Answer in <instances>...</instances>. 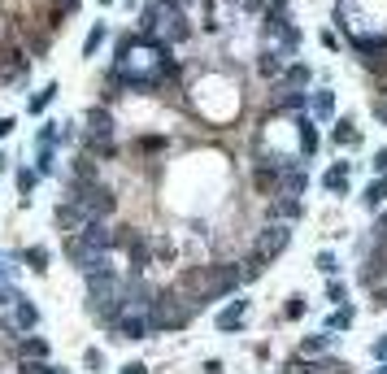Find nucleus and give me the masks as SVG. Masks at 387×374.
I'll return each instance as SVG.
<instances>
[{"instance_id":"9","label":"nucleus","mask_w":387,"mask_h":374,"mask_svg":"<svg viewBox=\"0 0 387 374\" xmlns=\"http://www.w3.org/2000/svg\"><path fill=\"white\" fill-rule=\"evenodd\" d=\"M296 131H300V153H305V157H314V153H318V131H314V122L300 118V122H296Z\"/></svg>"},{"instance_id":"7","label":"nucleus","mask_w":387,"mask_h":374,"mask_svg":"<svg viewBox=\"0 0 387 374\" xmlns=\"http://www.w3.org/2000/svg\"><path fill=\"white\" fill-rule=\"evenodd\" d=\"M348 179H352L348 161H335V166L322 174V187H326V192H344V187H348Z\"/></svg>"},{"instance_id":"30","label":"nucleus","mask_w":387,"mask_h":374,"mask_svg":"<svg viewBox=\"0 0 387 374\" xmlns=\"http://www.w3.org/2000/svg\"><path fill=\"white\" fill-rule=\"evenodd\" d=\"M87 366H92V370H100V366H105V357H100L96 348H87Z\"/></svg>"},{"instance_id":"16","label":"nucleus","mask_w":387,"mask_h":374,"mask_svg":"<svg viewBox=\"0 0 387 374\" xmlns=\"http://www.w3.org/2000/svg\"><path fill=\"white\" fill-rule=\"evenodd\" d=\"M335 144H344V148H357L361 144V135L352 131V122H340V127H335Z\"/></svg>"},{"instance_id":"35","label":"nucleus","mask_w":387,"mask_h":374,"mask_svg":"<svg viewBox=\"0 0 387 374\" xmlns=\"http://www.w3.org/2000/svg\"><path fill=\"white\" fill-rule=\"evenodd\" d=\"M9 131H13V122H9V118H0V135H9Z\"/></svg>"},{"instance_id":"18","label":"nucleus","mask_w":387,"mask_h":374,"mask_svg":"<svg viewBox=\"0 0 387 374\" xmlns=\"http://www.w3.org/2000/svg\"><path fill=\"white\" fill-rule=\"evenodd\" d=\"M352 318H357L352 309H335V313H331V322H326V327H331V331H348V327H352Z\"/></svg>"},{"instance_id":"20","label":"nucleus","mask_w":387,"mask_h":374,"mask_svg":"<svg viewBox=\"0 0 387 374\" xmlns=\"http://www.w3.org/2000/svg\"><path fill=\"white\" fill-rule=\"evenodd\" d=\"M331 109H335V96H331V92H318V96H314V113H318V118H331Z\"/></svg>"},{"instance_id":"2","label":"nucleus","mask_w":387,"mask_h":374,"mask_svg":"<svg viewBox=\"0 0 387 374\" xmlns=\"http://www.w3.org/2000/svg\"><path fill=\"white\" fill-rule=\"evenodd\" d=\"M196 301L183 292V287H166V292H157L152 296V305H148V322L157 331H178V327H188V322L196 318Z\"/></svg>"},{"instance_id":"23","label":"nucleus","mask_w":387,"mask_h":374,"mask_svg":"<svg viewBox=\"0 0 387 374\" xmlns=\"http://www.w3.org/2000/svg\"><path fill=\"white\" fill-rule=\"evenodd\" d=\"M27 261H31V270H48V253H44V248H31Z\"/></svg>"},{"instance_id":"39","label":"nucleus","mask_w":387,"mask_h":374,"mask_svg":"<svg viewBox=\"0 0 387 374\" xmlns=\"http://www.w3.org/2000/svg\"><path fill=\"white\" fill-rule=\"evenodd\" d=\"M48 374H66V370H53V366H48Z\"/></svg>"},{"instance_id":"31","label":"nucleus","mask_w":387,"mask_h":374,"mask_svg":"<svg viewBox=\"0 0 387 374\" xmlns=\"http://www.w3.org/2000/svg\"><path fill=\"white\" fill-rule=\"evenodd\" d=\"M374 170H379V174H387V148H379V157H374Z\"/></svg>"},{"instance_id":"25","label":"nucleus","mask_w":387,"mask_h":374,"mask_svg":"<svg viewBox=\"0 0 387 374\" xmlns=\"http://www.w3.org/2000/svg\"><path fill=\"white\" fill-rule=\"evenodd\" d=\"M283 313H288V318H300V313H305V296H292V301H288V309H283Z\"/></svg>"},{"instance_id":"29","label":"nucleus","mask_w":387,"mask_h":374,"mask_svg":"<svg viewBox=\"0 0 387 374\" xmlns=\"http://www.w3.org/2000/svg\"><path fill=\"white\" fill-rule=\"evenodd\" d=\"M100 39H105V31H100V27H96V31L87 35V53H96V44H100Z\"/></svg>"},{"instance_id":"24","label":"nucleus","mask_w":387,"mask_h":374,"mask_svg":"<svg viewBox=\"0 0 387 374\" xmlns=\"http://www.w3.org/2000/svg\"><path fill=\"white\" fill-rule=\"evenodd\" d=\"M18 374H48V366H44V361H27V357H22Z\"/></svg>"},{"instance_id":"26","label":"nucleus","mask_w":387,"mask_h":374,"mask_svg":"<svg viewBox=\"0 0 387 374\" xmlns=\"http://www.w3.org/2000/svg\"><path fill=\"white\" fill-rule=\"evenodd\" d=\"M18 187H22V196H27V192L35 187V174H31V170H22V174H18Z\"/></svg>"},{"instance_id":"10","label":"nucleus","mask_w":387,"mask_h":374,"mask_svg":"<svg viewBox=\"0 0 387 374\" xmlns=\"http://www.w3.org/2000/svg\"><path fill=\"white\" fill-rule=\"evenodd\" d=\"M361 201H366L370 209H379V205L387 201V174H379V179H374V183L366 187V196H361Z\"/></svg>"},{"instance_id":"37","label":"nucleus","mask_w":387,"mask_h":374,"mask_svg":"<svg viewBox=\"0 0 387 374\" xmlns=\"http://www.w3.org/2000/svg\"><path fill=\"white\" fill-rule=\"evenodd\" d=\"M9 301H13V296H9V292H5V287H0V305H9Z\"/></svg>"},{"instance_id":"15","label":"nucleus","mask_w":387,"mask_h":374,"mask_svg":"<svg viewBox=\"0 0 387 374\" xmlns=\"http://www.w3.org/2000/svg\"><path fill=\"white\" fill-rule=\"evenodd\" d=\"M244 283H252V279H262V274H266V261L262 257H257V253H248V261H244Z\"/></svg>"},{"instance_id":"19","label":"nucleus","mask_w":387,"mask_h":374,"mask_svg":"<svg viewBox=\"0 0 387 374\" xmlns=\"http://www.w3.org/2000/svg\"><path fill=\"white\" fill-rule=\"evenodd\" d=\"M257 70H262L266 79H274V74L283 70V57H274V53H262V61H257Z\"/></svg>"},{"instance_id":"12","label":"nucleus","mask_w":387,"mask_h":374,"mask_svg":"<svg viewBox=\"0 0 387 374\" xmlns=\"http://www.w3.org/2000/svg\"><path fill=\"white\" fill-rule=\"evenodd\" d=\"M18 353L27 357V361H44V357H48V344L31 335V339H22V344H18Z\"/></svg>"},{"instance_id":"27","label":"nucleus","mask_w":387,"mask_h":374,"mask_svg":"<svg viewBox=\"0 0 387 374\" xmlns=\"http://www.w3.org/2000/svg\"><path fill=\"white\" fill-rule=\"evenodd\" d=\"M370 353H374L379 361H387V335H379V339H374V348H370Z\"/></svg>"},{"instance_id":"21","label":"nucleus","mask_w":387,"mask_h":374,"mask_svg":"<svg viewBox=\"0 0 387 374\" xmlns=\"http://www.w3.org/2000/svg\"><path fill=\"white\" fill-rule=\"evenodd\" d=\"M314 374H348V366H344V361H335V357H326V361L314 366Z\"/></svg>"},{"instance_id":"4","label":"nucleus","mask_w":387,"mask_h":374,"mask_svg":"<svg viewBox=\"0 0 387 374\" xmlns=\"http://www.w3.org/2000/svg\"><path fill=\"white\" fill-rule=\"evenodd\" d=\"M113 327H118V335H122V339H144L152 322H148V318H144L140 309H131V313H122V318L113 322Z\"/></svg>"},{"instance_id":"8","label":"nucleus","mask_w":387,"mask_h":374,"mask_svg":"<svg viewBox=\"0 0 387 374\" xmlns=\"http://www.w3.org/2000/svg\"><path fill=\"white\" fill-rule=\"evenodd\" d=\"M309 83V66H288L283 70V79H278V87L274 92H300Z\"/></svg>"},{"instance_id":"33","label":"nucleus","mask_w":387,"mask_h":374,"mask_svg":"<svg viewBox=\"0 0 387 374\" xmlns=\"http://www.w3.org/2000/svg\"><path fill=\"white\" fill-rule=\"evenodd\" d=\"M266 5H278V9H283L288 0H252V9H266Z\"/></svg>"},{"instance_id":"1","label":"nucleus","mask_w":387,"mask_h":374,"mask_svg":"<svg viewBox=\"0 0 387 374\" xmlns=\"http://www.w3.org/2000/svg\"><path fill=\"white\" fill-rule=\"evenodd\" d=\"M240 283H244V274H240V266H231V261H218V266H192V270H183V279H178V287H183L196 305L218 301V296H231Z\"/></svg>"},{"instance_id":"13","label":"nucleus","mask_w":387,"mask_h":374,"mask_svg":"<svg viewBox=\"0 0 387 374\" xmlns=\"http://www.w3.org/2000/svg\"><path fill=\"white\" fill-rule=\"evenodd\" d=\"M270 213H274V218H283V222H292V218H300V205L292 201V196H278V201L270 205Z\"/></svg>"},{"instance_id":"14","label":"nucleus","mask_w":387,"mask_h":374,"mask_svg":"<svg viewBox=\"0 0 387 374\" xmlns=\"http://www.w3.org/2000/svg\"><path fill=\"white\" fill-rule=\"evenodd\" d=\"M326 348H331V335H305L300 357H318V353H326Z\"/></svg>"},{"instance_id":"34","label":"nucleus","mask_w":387,"mask_h":374,"mask_svg":"<svg viewBox=\"0 0 387 374\" xmlns=\"http://www.w3.org/2000/svg\"><path fill=\"white\" fill-rule=\"evenodd\" d=\"M122 374H144V366H140V361H126V366H122Z\"/></svg>"},{"instance_id":"28","label":"nucleus","mask_w":387,"mask_h":374,"mask_svg":"<svg viewBox=\"0 0 387 374\" xmlns=\"http://www.w3.org/2000/svg\"><path fill=\"white\" fill-rule=\"evenodd\" d=\"M374 239H387V209H383L379 222H374Z\"/></svg>"},{"instance_id":"11","label":"nucleus","mask_w":387,"mask_h":374,"mask_svg":"<svg viewBox=\"0 0 387 374\" xmlns=\"http://www.w3.org/2000/svg\"><path fill=\"white\" fill-rule=\"evenodd\" d=\"M87 122H92V135H96V139H109L113 122H109V113H105V109H92V113H87Z\"/></svg>"},{"instance_id":"17","label":"nucleus","mask_w":387,"mask_h":374,"mask_svg":"<svg viewBox=\"0 0 387 374\" xmlns=\"http://www.w3.org/2000/svg\"><path fill=\"white\" fill-rule=\"evenodd\" d=\"M35 322H39V313H35V305H27V301H18V327H22V331H31V327H35Z\"/></svg>"},{"instance_id":"3","label":"nucleus","mask_w":387,"mask_h":374,"mask_svg":"<svg viewBox=\"0 0 387 374\" xmlns=\"http://www.w3.org/2000/svg\"><path fill=\"white\" fill-rule=\"evenodd\" d=\"M288 244H292V231L283 227V222H270V227H266L262 235L252 239V253H257V257H262V261L270 266V261H274V257H278V253H283Z\"/></svg>"},{"instance_id":"22","label":"nucleus","mask_w":387,"mask_h":374,"mask_svg":"<svg viewBox=\"0 0 387 374\" xmlns=\"http://www.w3.org/2000/svg\"><path fill=\"white\" fill-rule=\"evenodd\" d=\"M283 374H314V366H309L305 357H292L288 366H283Z\"/></svg>"},{"instance_id":"36","label":"nucleus","mask_w":387,"mask_h":374,"mask_svg":"<svg viewBox=\"0 0 387 374\" xmlns=\"http://www.w3.org/2000/svg\"><path fill=\"white\" fill-rule=\"evenodd\" d=\"M374 305H379V309H387V292H379V301H374Z\"/></svg>"},{"instance_id":"32","label":"nucleus","mask_w":387,"mask_h":374,"mask_svg":"<svg viewBox=\"0 0 387 374\" xmlns=\"http://www.w3.org/2000/svg\"><path fill=\"white\" fill-rule=\"evenodd\" d=\"M318 266H322L326 274H335V257H331V253H322V257H318Z\"/></svg>"},{"instance_id":"5","label":"nucleus","mask_w":387,"mask_h":374,"mask_svg":"<svg viewBox=\"0 0 387 374\" xmlns=\"http://www.w3.org/2000/svg\"><path fill=\"white\" fill-rule=\"evenodd\" d=\"M379 274H387V239H379V244L370 248V257H366V270H361V279L374 283Z\"/></svg>"},{"instance_id":"38","label":"nucleus","mask_w":387,"mask_h":374,"mask_svg":"<svg viewBox=\"0 0 387 374\" xmlns=\"http://www.w3.org/2000/svg\"><path fill=\"white\" fill-rule=\"evenodd\" d=\"M374 374H387V361H383V366H379V370H374Z\"/></svg>"},{"instance_id":"6","label":"nucleus","mask_w":387,"mask_h":374,"mask_svg":"<svg viewBox=\"0 0 387 374\" xmlns=\"http://www.w3.org/2000/svg\"><path fill=\"white\" fill-rule=\"evenodd\" d=\"M244 318H248V305H244V301H231V305L218 313V331H240Z\"/></svg>"}]
</instances>
